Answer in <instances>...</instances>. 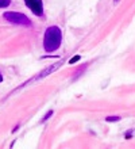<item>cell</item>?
<instances>
[{
	"instance_id": "ba28073f",
	"label": "cell",
	"mask_w": 135,
	"mask_h": 149,
	"mask_svg": "<svg viewBox=\"0 0 135 149\" xmlns=\"http://www.w3.org/2000/svg\"><path fill=\"white\" fill-rule=\"evenodd\" d=\"M12 3V0H0V8H7L10 7Z\"/></svg>"
},
{
	"instance_id": "8992f818",
	"label": "cell",
	"mask_w": 135,
	"mask_h": 149,
	"mask_svg": "<svg viewBox=\"0 0 135 149\" xmlns=\"http://www.w3.org/2000/svg\"><path fill=\"white\" fill-rule=\"evenodd\" d=\"M53 114H54V110H49L46 114H45V115H43L42 119H41V123H45L47 119H50V118L53 117Z\"/></svg>"
},
{
	"instance_id": "52a82bcc",
	"label": "cell",
	"mask_w": 135,
	"mask_h": 149,
	"mask_svg": "<svg viewBox=\"0 0 135 149\" xmlns=\"http://www.w3.org/2000/svg\"><path fill=\"white\" fill-rule=\"evenodd\" d=\"M122 118L119 117V115H108V117H105V121L107 122H119Z\"/></svg>"
},
{
	"instance_id": "7c38bea8",
	"label": "cell",
	"mask_w": 135,
	"mask_h": 149,
	"mask_svg": "<svg viewBox=\"0 0 135 149\" xmlns=\"http://www.w3.org/2000/svg\"><path fill=\"white\" fill-rule=\"evenodd\" d=\"M3 81V74H1V72H0V83Z\"/></svg>"
},
{
	"instance_id": "5b68a950",
	"label": "cell",
	"mask_w": 135,
	"mask_h": 149,
	"mask_svg": "<svg viewBox=\"0 0 135 149\" xmlns=\"http://www.w3.org/2000/svg\"><path fill=\"white\" fill-rule=\"evenodd\" d=\"M87 68H88V63H84L82 65H80V67L76 69V71L73 72V74H72V77H73V80H76V79H78L81 76V74L84 73L85 71H87Z\"/></svg>"
},
{
	"instance_id": "7a4b0ae2",
	"label": "cell",
	"mask_w": 135,
	"mask_h": 149,
	"mask_svg": "<svg viewBox=\"0 0 135 149\" xmlns=\"http://www.w3.org/2000/svg\"><path fill=\"white\" fill-rule=\"evenodd\" d=\"M3 19L7 20L8 23L16 24V26H23V27H31L33 22L27 15H24L23 12L18 11H6L3 12Z\"/></svg>"
},
{
	"instance_id": "277c9868",
	"label": "cell",
	"mask_w": 135,
	"mask_h": 149,
	"mask_svg": "<svg viewBox=\"0 0 135 149\" xmlns=\"http://www.w3.org/2000/svg\"><path fill=\"white\" fill-rule=\"evenodd\" d=\"M62 64H64V61H58V63H55V64H53V65H50V67H47V68H45L43 71H41L37 76L34 77V80H42V79H45L46 76H49L50 73H53V72H55L60 67H62Z\"/></svg>"
},
{
	"instance_id": "4fadbf2b",
	"label": "cell",
	"mask_w": 135,
	"mask_h": 149,
	"mask_svg": "<svg viewBox=\"0 0 135 149\" xmlns=\"http://www.w3.org/2000/svg\"><path fill=\"white\" fill-rule=\"evenodd\" d=\"M120 0H114V3H119Z\"/></svg>"
},
{
	"instance_id": "8fae6325",
	"label": "cell",
	"mask_w": 135,
	"mask_h": 149,
	"mask_svg": "<svg viewBox=\"0 0 135 149\" xmlns=\"http://www.w3.org/2000/svg\"><path fill=\"white\" fill-rule=\"evenodd\" d=\"M18 129H19V125H16L15 127H14V129H12V133H15V130H18Z\"/></svg>"
},
{
	"instance_id": "3957f363",
	"label": "cell",
	"mask_w": 135,
	"mask_h": 149,
	"mask_svg": "<svg viewBox=\"0 0 135 149\" xmlns=\"http://www.w3.org/2000/svg\"><path fill=\"white\" fill-rule=\"evenodd\" d=\"M24 6L30 10L35 16L42 18L45 15V7L42 0H24Z\"/></svg>"
},
{
	"instance_id": "30bf717a",
	"label": "cell",
	"mask_w": 135,
	"mask_h": 149,
	"mask_svg": "<svg viewBox=\"0 0 135 149\" xmlns=\"http://www.w3.org/2000/svg\"><path fill=\"white\" fill-rule=\"evenodd\" d=\"M124 137L127 138V140H128V138H131V137H132V132H131V130H128L127 133L124 134Z\"/></svg>"
},
{
	"instance_id": "6da1fadb",
	"label": "cell",
	"mask_w": 135,
	"mask_h": 149,
	"mask_svg": "<svg viewBox=\"0 0 135 149\" xmlns=\"http://www.w3.org/2000/svg\"><path fill=\"white\" fill-rule=\"evenodd\" d=\"M62 31L58 26H50L46 29L43 36V49L46 53H54L61 47Z\"/></svg>"
},
{
	"instance_id": "9c48e42d",
	"label": "cell",
	"mask_w": 135,
	"mask_h": 149,
	"mask_svg": "<svg viewBox=\"0 0 135 149\" xmlns=\"http://www.w3.org/2000/svg\"><path fill=\"white\" fill-rule=\"evenodd\" d=\"M80 60H81V56H80V54H76V56H74V57H72V58L69 60V64H70V65H73V64L78 63Z\"/></svg>"
}]
</instances>
